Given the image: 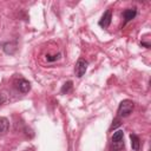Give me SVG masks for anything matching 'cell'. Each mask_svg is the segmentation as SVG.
<instances>
[{"mask_svg":"<svg viewBox=\"0 0 151 151\" xmlns=\"http://www.w3.org/2000/svg\"><path fill=\"white\" fill-rule=\"evenodd\" d=\"M4 50H5V52H6V53H8V54H12V53H14V51L17 50V47H15V44H12V42H7V44H5V46H4Z\"/></svg>","mask_w":151,"mask_h":151,"instance_id":"9","label":"cell"},{"mask_svg":"<svg viewBox=\"0 0 151 151\" xmlns=\"http://www.w3.org/2000/svg\"><path fill=\"white\" fill-rule=\"evenodd\" d=\"M60 58V53L58 54H54V55H46V59L47 61H54V60H58Z\"/></svg>","mask_w":151,"mask_h":151,"instance_id":"11","label":"cell"},{"mask_svg":"<svg viewBox=\"0 0 151 151\" xmlns=\"http://www.w3.org/2000/svg\"><path fill=\"white\" fill-rule=\"evenodd\" d=\"M133 106H134V104H133L132 100H130V99L123 100L119 104V106H118V116L119 117H127V116H130L132 110H133Z\"/></svg>","mask_w":151,"mask_h":151,"instance_id":"2","label":"cell"},{"mask_svg":"<svg viewBox=\"0 0 151 151\" xmlns=\"http://www.w3.org/2000/svg\"><path fill=\"white\" fill-rule=\"evenodd\" d=\"M9 127V122L5 117H0V134H5L8 131Z\"/></svg>","mask_w":151,"mask_h":151,"instance_id":"8","label":"cell"},{"mask_svg":"<svg viewBox=\"0 0 151 151\" xmlns=\"http://www.w3.org/2000/svg\"><path fill=\"white\" fill-rule=\"evenodd\" d=\"M130 139H131V146H132V149L134 151H139V149H140V140H139L138 136L134 134V133H131L130 134Z\"/></svg>","mask_w":151,"mask_h":151,"instance_id":"7","label":"cell"},{"mask_svg":"<svg viewBox=\"0 0 151 151\" xmlns=\"http://www.w3.org/2000/svg\"><path fill=\"white\" fill-rule=\"evenodd\" d=\"M17 88L21 92V93H27L29 90H31V84H29V81L28 80H26V79H19L17 83Z\"/></svg>","mask_w":151,"mask_h":151,"instance_id":"5","label":"cell"},{"mask_svg":"<svg viewBox=\"0 0 151 151\" xmlns=\"http://www.w3.org/2000/svg\"><path fill=\"white\" fill-rule=\"evenodd\" d=\"M87 70V61L84 60V59H79L76 64V67H74V72H76V76L78 78H81L85 72Z\"/></svg>","mask_w":151,"mask_h":151,"instance_id":"3","label":"cell"},{"mask_svg":"<svg viewBox=\"0 0 151 151\" xmlns=\"http://www.w3.org/2000/svg\"><path fill=\"white\" fill-rule=\"evenodd\" d=\"M72 85H73V83H72L71 80L66 81V83L63 85V87H61V93H67V92H70L71 88H72Z\"/></svg>","mask_w":151,"mask_h":151,"instance_id":"10","label":"cell"},{"mask_svg":"<svg viewBox=\"0 0 151 151\" xmlns=\"http://www.w3.org/2000/svg\"><path fill=\"white\" fill-rule=\"evenodd\" d=\"M119 125H120V119H119V118H116V119L113 120L112 125H111V129H116V127H118Z\"/></svg>","mask_w":151,"mask_h":151,"instance_id":"12","label":"cell"},{"mask_svg":"<svg viewBox=\"0 0 151 151\" xmlns=\"http://www.w3.org/2000/svg\"><path fill=\"white\" fill-rule=\"evenodd\" d=\"M124 132L122 130H117L112 134V143H111V151H120L124 147V142H123Z\"/></svg>","mask_w":151,"mask_h":151,"instance_id":"1","label":"cell"},{"mask_svg":"<svg viewBox=\"0 0 151 151\" xmlns=\"http://www.w3.org/2000/svg\"><path fill=\"white\" fill-rule=\"evenodd\" d=\"M111 19H112V11L111 9H107L100 18L99 20V26L104 27V28H107L111 24Z\"/></svg>","mask_w":151,"mask_h":151,"instance_id":"4","label":"cell"},{"mask_svg":"<svg viewBox=\"0 0 151 151\" xmlns=\"http://www.w3.org/2000/svg\"><path fill=\"white\" fill-rule=\"evenodd\" d=\"M5 101H6V97H5V94L0 93V105H1V104H4Z\"/></svg>","mask_w":151,"mask_h":151,"instance_id":"13","label":"cell"},{"mask_svg":"<svg viewBox=\"0 0 151 151\" xmlns=\"http://www.w3.org/2000/svg\"><path fill=\"white\" fill-rule=\"evenodd\" d=\"M137 15V9L136 7H132V8H127L123 12V17H124V20H125V24L131 21L132 19H134V17Z\"/></svg>","mask_w":151,"mask_h":151,"instance_id":"6","label":"cell"},{"mask_svg":"<svg viewBox=\"0 0 151 151\" xmlns=\"http://www.w3.org/2000/svg\"><path fill=\"white\" fill-rule=\"evenodd\" d=\"M26 151H28V150H26Z\"/></svg>","mask_w":151,"mask_h":151,"instance_id":"14","label":"cell"}]
</instances>
